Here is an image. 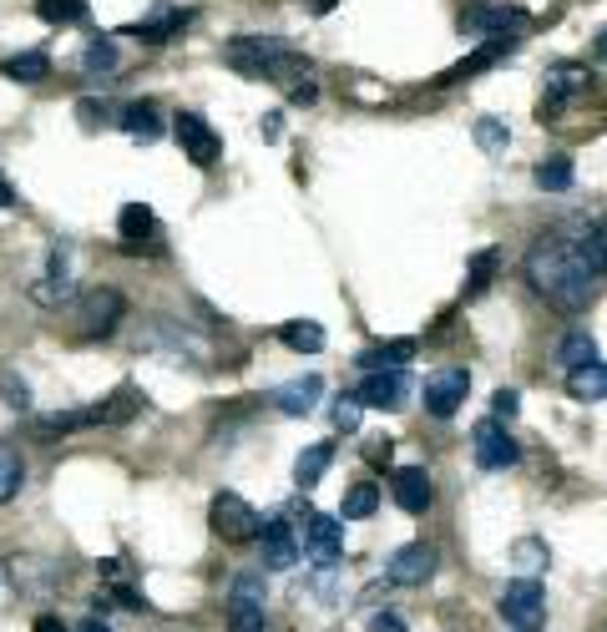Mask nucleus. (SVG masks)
I'll use <instances>...</instances> for the list:
<instances>
[{"instance_id": "nucleus-1", "label": "nucleus", "mask_w": 607, "mask_h": 632, "mask_svg": "<svg viewBox=\"0 0 607 632\" xmlns=\"http://www.w3.org/2000/svg\"><path fill=\"white\" fill-rule=\"evenodd\" d=\"M526 284L562 314H583L597 298V274L587 268L583 249L562 233H542L526 253Z\"/></svg>"}, {"instance_id": "nucleus-2", "label": "nucleus", "mask_w": 607, "mask_h": 632, "mask_svg": "<svg viewBox=\"0 0 607 632\" xmlns=\"http://www.w3.org/2000/svg\"><path fill=\"white\" fill-rule=\"evenodd\" d=\"M223 61L233 66V72L253 76V82H274L289 92V102H299V107H310V102H320V82H314V66L299 51H289L284 41L274 36H239L228 41Z\"/></svg>"}, {"instance_id": "nucleus-3", "label": "nucleus", "mask_w": 607, "mask_h": 632, "mask_svg": "<svg viewBox=\"0 0 607 632\" xmlns=\"http://www.w3.org/2000/svg\"><path fill=\"white\" fill-rule=\"evenodd\" d=\"M127 314V298L117 288H86L76 298V339H107Z\"/></svg>"}, {"instance_id": "nucleus-4", "label": "nucleus", "mask_w": 607, "mask_h": 632, "mask_svg": "<svg viewBox=\"0 0 607 632\" xmlns=\"http://www.w3.org/2000/svg\"><path fill=\"white\" fill-rule=\"evenodd\" d=\"M501 618H506L512 632L542 628V622H547V592H542V582H536V577H516V582L501 592Z\"/></svg>"}, {"instance_id": "nucleus-5", "label": "nucleus", "mask_w": 607, "mask_h": 632, "mask_svg": "<svg viewBox=\"0 0 607 632\" xmlns=\"http://www.w3.org/2000/svg\"><path fill=\"white\" fill-rule=\"evenodd\" d=\"M208 526H213V537H223V541H233V547H239V541L259 537L263 516L243 502L239 491H223V496H213V506H208Z\"/></svg>"}, {"instance_id": "nucleus-6", "label": "nucleus", "mask_w": 607, "mask_h": 632, "mask_svg": "<svg viewBox=\"0 0 607 632\" xmlns=\"http://www.w3.org/2000/svg\"><path fill=\"white\" fill-rule=\"evenodd\" d=\"M299 551H310L320 567H334L345 557V522L324 512H304V531H299Z\"/></svg>"}, {"instance_id": "nucleus-7", "label": "nucleus", "mask_w": 607, "mask_h": 632, "mask_svg": "<svg viewBox=\"0 0 607 632\" xmlns=\"http://www.w3.org/2000/svg\"><path fill=\"white\" fill-rule=\"evenodd\" d=\"M172 137H178V147L188 152L192 168H213L218 152H223L218 131L208 127V122H202L198 112H178V117H172Z\"/></svg>"}, {"instance_id": "nucleus-8", "label": "nucleus", "mask_w": 607, "mask_h": 632, "mask_svg": "<svg viewBox=\"0 0 607 632\" xmlns=\"http://www.w3.org/2000/svg\"><path fill=\"white\" fill-rule=\"evenodd\" d=\"M355 400L369 410H405V400H410V375H405V365H395V370H369L365 380H359Z\"/></svg>"}, {"instance_id": "nucleus-9", "label": "nucleus", "mask_w": 607, "mask_h": 632, "mask_svg": "<svg viewBox=\"0 0 607 632\" xmlns=\"http://www.w3.org/2000/svg\"><path fill=\"white\" fill-rule=\"evenodd\" d=\"M465 390H471V375L461 370V365H446V370H436V375H426V410L436 420H451L456 410L465 405Z\"/></svg>"}, {"instance_id": "nucleus-10", "label": "nucleus", "mask_w": 607, "mask_h": 632, "mask_svg": "<svg viewBox=\"0 0 607 632\" xmlns=\"http://www.w3.org/2000/svg\"><path fill=\"white\" fill-rule=\"evenodd\" d=\"M228 632H269L263 628V577L249 572L228 592Z\"/></svg>"}, {"instance_id": "nucleus-11", "label": "nucleus", "mask_w": 607, "mask_h": 632, "mask_svg": "<svg viewBox=\"0 0 607 632\" xmlns=\"http://www.w3.org/2000/svg\"><path fill=\"white\" fill-rule=\"evenodd\" d=\"M471 441H477V465L481 471H506V465L522 461V445H516V435L501 425V420H481Z\"/></svg>"}, {"instance_id": "nucleus-12", "label": "nucleus", "mask_w": 607, "mask_h": 632, "mask_svg": "<svg viewBox=\"0 0 607 632\" xmlns=\"http://www.w3.org/2000/svg\"><path fill=\"white\" fill-rule=\"evenodd\" d=\"M597 76L587 72V66H552L547 72V96H542V122H552L567 102H577V96H587V86H593Z\"/></svg>"}, {"instance_id": "nucleus-13", "label": "nucleus", "mask_w": 607, "mask_h": 632, "mask_svg": "<svg viewBox=\"0 0 607 632\" xmlns=\"http://www.w3.org/2000/svg\"><path fill=\"white\" fill-rule=\"evenodd\" d=\"M259 541H263V572H289V567H299V531L284 522V516L263 522Z\"/></svg>"}, {"instance_id": "nucleus-14", "label": "nucleus", "mask_w": 607, "mask_h": 632, "mask_svg": "<svg viewBox=\"0 0 607 632\" xmlns=\"http://www.w3.org/2000/svg\"><path fill=\"white\" fill-rule=\"evenodd\" d=\"M385 577H390L395 587H426L430 577H436V551H430L426 541H410V547H400L385 561Z\"/></svg>"}, {"instance_id": "nucleus-15", "label": "nucleus", "mask_w": 607, "mask_h": 632, "mask_svg": "<svg viewBox=\"0 0 607 632\" xmlns=\"http://www.w3.org/2000/svg\"><path fill=\"white\" fill-rule=\"evenodd\" d=\"M512 51H516V36H512V31H496V36H486V41H481V51H471V56H465L461 66H451V72L441 76V86L465 82V76L486 72V66H496V61H501V56H512Z\"/></svg>"}, {"instance_id": "nucleus-16", "label": "nucleus", "mask_w": 607, "mask_h": 632, "mask_svg": "<svg viewBox=\"0 0 607 632\" xmlns=\"http://www.w3.org/2000/svg\"><path fill=\"white\" fill-rule=\"evenodd\" d=\"M76 288H72V278H66V249H51V268H46V278H36L31 284V298H36L41 309H56V304H66Z\"/></svg>"}, {"instance_id": "nucleus-17", "label": "nucleus", "mask_w": 607, "mask_h": 632, "mask_svg": "<svg viewBox=\"0 0 607 632\" xmlns=\"http://www.w3.org/2000/svg\"><path fill=\"white\" fill-rule=\"evenodd\" d=\"M320 394H324V380H320V375H299V380L279 385L269 400H274L284 415H310V410L320 405Z\"/></svg>"}, {"instance_id": "nucleus-18", "label": "nucleus", "mask_w": 607, "mask_h": 632, "mask_svg": "<svg viewBox=\"0 0 607 632\" xmlns=\"http://www.w3.org/2000/svg\"><path fill=\"white\" fill-rule=\"evenodd\" d=\"M390 486H395V502L405 506L410 516H420L430 506V476H426V465H400L390 476Z\"/></svg>"}, {"instance_id": "nucleus-19", "label": "nucleus", "mask_w": 607, "mask_h": 632, "mask_svg": "<svg viewBox=\"0 0 607 632\" xmlns=\"http://www.w3.org/2000/svg\"><path fill=\"white\" fill-rule=\"evenodd\" d=\"M516 25H526V11H516V6H465L461 15V31H516Z\"/></svg>"}, {"instance_id": "nucleus-20", "label": "nucleus", "mask_w": 607, "mask_h": 632, "mask_svg": "<svg viewBox=\"0 0 607 632\" xmlns=\"http://www.w3.org/2000/svg\"><path fill=\"white\" fill-rule=\"evenodd\" d=\"M117 127L127 131L132 143H157V137H163V117H157L153 102H127L122 117H117Z\"/></svg>"}, {"instance_id": "nucleus-21", "label": "nucleus", "mask_w": 607, "mask_h": 632, "mask_svg": "<svg viewBox=\"0 0 607 632\" xmlns=\"http://www.w3.org/2000/svg\"><path fill=\"white\" fill-rule=\"evenodd\" d=\"M117 233H122V249L137 253V249H143V243L157 233L153 208H147V203H127V208H122V218H117Z\"/></svg>"}, {"instance_id": "nucleus-22", "label": "nucleus", "mask_w": 607, "mask_h": 632, "mask_svg": "<svg viewBox=\"0 0 607 632\" xmlns=\"http://www.w3.org/2000/svg\"><path fill=\"white\" fill-rule=\"evenodd\" d=\"M0 76H6V82H21V86H36L51 76V56L46 51H15V56L0 61Z\"/></svg>"}, {"instance_id": "nucleus-23", "label": "nucleus", "mask_w": 607, "mask_h": 632, "mask_svg": "<svg viewBox=\"0 0 607 632\" xmlns=\"http://www.w3.org/2000/svg\"><path fill=\"white\" fill-rule=\"evenodd\" d=\"M188 25V11H157L153 21H137V25H122V36H143L147 46H163V41H172Z\"/></svg>"}, {"instance_id": "nucleus-24", "label": "nucleus", "mask_w": 607, "mask_h": 632, "mask_svg": "<svg viewBox=\"0 0 607 632\" xmlns=\"http://www.w3.org/2000/svg\"><path fill=\"white\" fill-rule=\"evenodd\" d=\"M329 461H334V445H329V441L304 445V451H299V461H294V481H299L304 491L320 486V476L329 471Z\"/></svg>"}, {"instance_id": "nucleus-25", "label": "nucleus", "mask_w": 607, "mask_h": 632, "mask_svg": "<svg viewBox=\"0 0 607 632\" xmlns=\"http://www.w3.org/2000/svg\"><path fill=\"white\" fill-rule=\"evenodd\" d=\"M567 394L572 400H587V405L603 400L607 394V365L603 359H597V365H583V370H567Z\"/></svg>"}, {"instance_id": "nucleus-26", "label": "nucleus", "mask_w": 607, "mask_h": 632, "mask_svg": "<svg viewBox=\"0 0 607 632\" xmlns=\"http://www.w3.org/2000/svg\"><path fill=\"white\" fill-rule=\"evenodd\" d=\"M416 339H390V345H375V349H365V355H359V365H365V370H395V365H410V359H416Z\"/></svg>"}, {"instance_id": "nucleus-27", "label": "nucleus", "mask_w": 607, "mask_h": 632, "mask_svg": "<svg viewBox=\"0 0 607 632\" xmlns=\"http://www.w3.org/2000/svg\"><path fill=\"white\" fill-rule=\"evenodd\" d=\"M279 339H284L289 349H299V355H320L324 349V329L314 319H289L284 329H279Z\"/></svg>"}, {"instance_id": "nucleus-28", "label": "nucleus", "mask_w": 607, "mask_h": 632, "mask_svg": "<svg viewBox=\"0 0 607 632\" xmlns=\"http://www.w3.org/2000/svg\"><path fill=\"white\" fill-rule=\"evenodd\" d=\"M532 178H536V188L542 192H567L572 188V157H542L532 168Z\"/></svg>"}, {"instance_id": "nucleus-29", "label": "nucleus", "mask_w": 607, "mask_h": 632, "mask_svg": "<svg viewBox=\"0 0 607 632\" xmlns=\"http://www.w3.org/2000/svg\"><path fill=\"white\" fill-rule=\"evenodd\" d=\"M375 506H380V486H369V481H359V486H349V491H345L339 522H365V516H375Z\"/></svg>"}, {"instance_id": "nucleus-30", "label": "nucleus", "mask_w": 607, "mask_h": 632, "mask_svg": "<svg viewBox=\"0 0 607 632\" xmlns=\"http://www.w3.org/2000/svg\"><path fill=\"white\" fill-rule=\"evenodd\" d=\"M557 359L567 365V370H583V365H597V339L587 335V329H572V335L562 339Z\"/></svg>"}, {"instance_id": "nucleus-31", "label": "nucleus", "mask_w": 607, "mask_h": 632, "mask_svg": "<svg viewBox=\"0 0 607 632\" xmlns=\"http://www.w3.org/2000/svg\"><path fill=\"white\" fill-rule=\"evenodd\" d=\"M25 486V461L11 451V445H0V506L15 502Z\"/></svg>"}, {"instance_id": "nucleus-32", "label": "nucleus", "mask_w": 607, "mask_h": 632, "mask_svg": "<svg viewBox=\"0 0 607 632\" xmlns=\"http://www.w3.org/2000/svg\"><path fill=\"white\" fill-rule=\"evenodd\" d=\"M491 278H496V249H481L471 259V268H465V298H481L491 288Z\"/></svg>"}, {"instance_id": "nucleus-33", "label": "nucleus", "mask_w": 607, "mask_h": 632, "mask_svg": "<svg viewBox=\"0 0 607 632\" xmlns=\"http://www.w3.org/2000/svg\"><path fill=\"white\" fill-rule=\"evenodd\" d=\"M36 11L51 25H76V21H86V0H36Z\"/></svg>"}, {"instance_id": "nucleus-34", "label": "nucleus", "mask_w": 607, "mask_h": 632, "mask_svg": "<svg viewBox=\"0 0 607 632\" xmlns=\"http://www.w3.org/2000/svg\"><path fill=\"white\" fill-rule=\"evenodd\" d=\"M577 249H583L587 268H593L597 278H607V223H597L587 239H577Z\"/></svg>"}, {"instance_id": "nucleus-35", "label": "nucleus", "mask_w": 607, "mask_h": 632, "mask_svg": "<svg viewBox=\"0 0 607 632\" xmlns=\"http://www.w3.org/2000/svg\"><path fill=\"white\" fill-rule=\"evenodd\" d=\"M82 72L86 76L117 72V46H112V41H92V46H86V56H82Z\"/></svg>"}, {"instance_id": "nucleus-36", "label": "nucleus", "mask_w": 607, "mask_h": 632, "mask_svg": "<svg viewBox=\"0 0 607 632\" xmlns=\"http://www.w3.org/2000/svg\"><path fill=\"white\" fill-rule=\"evenodd\" d=\"M0 394H6V405H11L15 415H25V410H31V385H25L15 370L0 375Z\"/></svg>"}, {"instance_id": "nucleus-37", "label": "nucleus", "mask_w": 607, "mask_h": 632, "mask_svg": "<svg viewBox=\"0 0 607 632\" xmlns=\"http://www.w3.org/2000/svg\"><path fill=\"white\" fill-rule=\"evenodd\" d=\"M477 143L486 147V152H506V143H512V137H506V122L481 117V122H477Z\"/></svg>"}, {"instance_id": "nucleus-38", "label": "nucleus", "mask_w": 607, "mask_h": 632, "mask_svg": "<svg viewBox=\"0 0 607 632\" xmlns=\"http://www.w3.org/2000/svg\"><path fill=\"white\" fill-rule=\"evenodd\" d=\"M359 410H365V405H359L355 394H345V400H334V410H329L334 430H345V435H349V430H359Z\"/></svg>"}, {"instance_id": "nucleus-39", "label": "nucleus", "mask_w": 607, "mask_h": 632, "mask_svg": "<svg viewBox=\"0 0 607 632\" xmlns=\"http://www.w3.org/2000/svg\"><path fill=\"white\" fill-rule=\"evenodd\" d=\"M516 561H522L526 572H542V567H547V547H542V541H522V547H516Z\"/></svg>"}, {"instance_id": "nucleus-40", "label": "nucleus", "mask_w": 607, "mask_h": 632, "mask_svg": "<svg viewBox=\"0 0 607 632\" xmlns=\"http://www.w3.org/2000/svg\"><path fill=\"white\" fill-rule=\"evenodd\" d=\"M516 410H522V394H516V390H496V394H491V415H496V420H512Z\"/></svg>"}, {"instance_id": "nucleus-41", "label": "nucleus", "mask_w": 607, "mask_h": 632, "mask_svg": "<svg viewBox=\"0 0 607 632\" xmlns=\"http://www.w3.org/2000/svg\"><path fill=\"white\" fill-rule=\"evenodd\" d=\"M365 461L369 465H390L395 461V441H369L365 445Z\"/></svg>"}, {"instance_id": "nucleus-42", "label": "nucleus", "mask_w": 607, "mask_h": 632, "mask_svg": "<svg viewBox=\"0 0 607 632\" xmlns=\"http://www.w3.org/2000/svg\"><path fill=\"white\" fill-rule=\"evenodd\" d=\"M259 131H263V143H279V131H284V117H279V112H269V117L259 122Z\"/></svg>"}, {"instance_id": "nucleus-43", "label": "nucleus", "mask_w": 607, "mask_h": 632, "mask_svg": "<svg viewBox=\"0 0 607 632\" xmlns=\"http://www.w3.org/2000/svg\"><path fill=\"white\" fill-rule=\"evenodd\" d=\"M36 632H72V628H66L56 612H41V618H36Z\"/></svg>"}, {"instance_id": "nucleus-44", "label": "nucleus", "mask_w": 607, "mask_h": 632, "mask_svg": "<svg viewBox=\"0 0 607 632\" xmlns=\"http://www.w3.org/2000/svg\"><path fill=\"white\" fill-rule=\"evenodd\" d=\"M369 632H405V628L395 618H385V612H375V618H369Z\"/></svg>"}, {"instance_id": "nucleus-45", "label": "nucleus", "mask_w": 607, "mask_h": 632, "mask_svg": "<svg viewBox=\"0 0 607 632\" xmlns=\"http://www.w3.org/2000/svg\"><path fill=\"white\" fill-rule=\"evenodd\" d=\"M334 6H339V0H304V11H310V15H329Z\"/></svg>"}, {"instance_id": "nucleus-46", "label": "nucleus", "mask_w": 607, "mask_h": 632, "mask_svg": "<svg viewBox=\"0 0 607 632\" xmlns=\"http://www.w3.org/2000/svg\"><path fill=\"white\" fill-rule=\"evenodd\" d=\"M0 208H15V192H11V182H6V172H0Z\"/></svg>"}, {"instance_id": "nucleus-47", "label": "nucleus", "mask_w": 607, "mask_h": 632, "mask_svg": "<svg viewBox=\"0 0 607 632\" xmlns=\"http://www.w3.org/2000/svg\"><path fill=\"white\" fill-rule=\"evenodd\" d=\"M76 632H112V628H107V622H102V618H86Z\"/></svg>"}, {"instance_id": "nucleus-48", "label": "nucleus", "mask_w": 607, "mask_h": 632, "mask_svg": "<svg viewBox=\"0 0 607 632\" xmlns=\"http://www.w3.org/2000/svg\"><path fill=\"white\" fill-rule=\"evenodd\" d=\"M593 51H597V61H607V31H597V46Z\"/></svg>"}]
</instances>
